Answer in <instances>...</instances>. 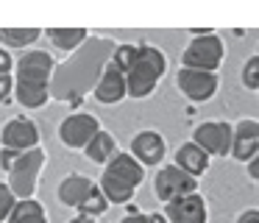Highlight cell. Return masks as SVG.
Returning a JSON list of instances; mask_svg holds the SVG:
<instances>
[{
  "mask_svg": "<svg viewBox=\"0 0 259 223\" xmlns=\"http://www.w3.org/2000/svg\"><path fill=\"white\" fill-rule=\"evenodd\" d=\"M114 48L117 45L109 42V39H87L73 53V59H67L64 64H56L51 78V95H56L59 100H70L92 89L103 64L112 59Z\"/></svg>",
  "mask_w": 259,
  "mask_h": 223,
  "instance_id": "cell-1",
  "label": "cell"
},
{
  "mask_svg": "<svg viewBox=\"0 0 259 223\" xmlns=\"http://www.w3.org/2000/svg\"><path fill=\"white\" fill-rule=\"evenodd\" d=\"M142 178H145V167H142L131 154L117 151V154L103 165V176H101V181H98V190L103 193V198H106L109 204H128V201L134 198L137 187L142 184Z\"/></svg>",
  "mask_w": 259,
  "mask_h": 223,
  "instance_id": "cell-2",
  "label": "cell"
},
{
  "mask_svg": "<svg viewBox=\"0 0 259 223\" xmlns=\"http://www.w3.org/2000/svg\"><path fill=\"white\" fill-rule=\"evenodd\" d=\"M167 72V56L156 45H134V61L125 72V95L148 98Z\"/></svg>",
  "mask_w": 259,
  "mask_h": 223,
  "instance_id": "cell-3",
  "label": "cell"
},
{
  "mask_svg": "<svg viewBox=\"0 0 259 223\" xmlns=\"http://www.w3.org/2000/svg\"><path fill=\"white\" fill-rule=\"evenodd\" d=\"M226 45L214 31H192V42L181 53V67L184 70H198V72H218L223 64Z\"/></svg>",
  "mask_w": 259,
  "mask_h": 223,
  "instance_id": "cell-4",
  "label": "cell"
},
{
  "mask_svg": "<svg viewBox=\"0 0 259 223\" xmlns=\"http://www.w3.org/2000/svg\"><path fill=\"white\" fill-rule=\"evenodd\" d=\"M45 159H48V154L42 148H31V151H25V154H20L17 162L9 167L6 184H9V190L14 193L17 201L34 198L36 184H39V173H42V167H45Z\"/></svg>",
  "mask_w": 259,
  "mask_h": 223,
  "instance_id": "cell-5",
  "label": "cell"
},
{
  "mask_svg": "<svg viewBox=\"0 0 259 223\" xmlns=\"http://www.w3.org/2000/svg\"><path fill=\"white\" fill-rule=\"evenodd\" d=\"M56 70V61L45 50H25L14 61V84H31V87H48Z\"/></svg>",
  "mask_w": 259,
  "mask_h": 223,
  "instance_id": "cell-6",
  "label": "cell"
},
{
  "mask_svg": "<svg viewBox=\"0 0 259 223\" xmlns=\"http://www.w3.org/2000/svg\"><path fill=\"white\" fill-rule=\"evenodd\" d=\"M98 131H101V123H98L95 115H90V112H73L59 126V139L70 151H84Z\"/></svg>",
  "mask_w": 259,
  "mask_h": 223,
  "instance_id": "cell-7",
  "label": "cell"
},
{
  "mask_svg": "<svg viewBox=\"0 0 259 223\" xmlns=\"http://www.w3.org/2000/svg\"><path fill=\"white\" fill-rule=\"evenodd\" d=\"M153 193H156L159 201H176L181 195H190V193H198V178L187 176L184 170H179L176 165H164L159 167L156 178H153Z\"/></svg>",
  "mask_w": 259,
  "mask_h": 223,
  "instance_id": "cell-8",
  "label": "cell"
},
{
  "mask_svg": "<svg viewBox=\"0 0 259 223\" xmlns=\"http://www.w3.org/2000/svg\"><path fill=\"white\" fill-rule=\"evenodd\" d=\"M0 148L9 151H25L39 148V126L31 117H12L6 120V126L0 128Z\"/></svg>",
  "mask_w": 259,
  "mask_h": 223,
  "instance_id": "cell-9",
  "label": "cell"
},
{
  "mask_svg": "<svg viewBox=\"0 0 259 223\" xmlns=\"http://www.w3.org/2000/svg\"><path fill=\"white\" fill-rule=\"evenodd\" d=\"M192 142L203 148L209 156H229L231 151V123L226 120H206L195 126Z\"/></svg>",
  "mask_w": 259,
  "mask_h": 223,
  "instance_id": "cell-10",
  "label": "cell"
},
{
  "mask_svg": "<svg viewBox=\"0 0 259 223\" xmlns=\"http://www.w3.org/2000/svg\"><path fill=\"white\" fill-rule=\"evenodd\" d=\"M164 217L167 223H206L209 220V209H206V198L201 193H190L181 195L176 201L164 204Z\"/></svg>",
  "mask_w": 259,
  "mask_h": 223,
  "instance_id": "cell-11",
  "label": "cell"
},
{
  "mask_svg": "<svg viewBox=\"0 0 259 223\" xmlns=\"http://www.w3.org/2000/svg\"><path fill=\"white\" fill-rule=\"evenodd\" d=\"M128 154L134 156L142 167H159L164 162V156H167V142H164V137L159 131L145 128V131H140L131 139Z\"/></svg>",
  "mask_w": 259,
  "mask_h": 223,
  "instance_id": "cell-12",
  "label": "cell"
},
{
  "mask_svg": "<svg viewBox=\"0 0 259 223\" xmlns=\"http://www.w3.org/2000/svg\"><path fill=\"white\" fill-rule=\"evenodd\" d=\"M92 98L103 106H114V103L128 98V95H125V72H120L112 59L103 64L101 76H98L95 87H92Z\"/></svg>",
  "mask_w": 259,
  "mask_h": 223,
  "instance_id": "cell-13",
  "label": "cell"
},
{
  "mask_svg": "<svg viewBox=\"0 0 259 223\" xmlns=\"http://www.w3.org/2000/svg\"><path fill=\"white\" fill-rule=\"evenodd\" d=\"M176 84H179L184 98H190L192 103H203V100L214 98V92H218V72H198L181 67L179 76H176Z\"/></svg>",
  "mask_w": 259,
  "mask_h": 223,
  "instance_id": "cell-14",
  "label": "cell"
},
{
  "mask_svg": "<svg viewBox=\"0 0 259 223\" xmlns=\"http://www.w3.org/2000/svg\"><path fill=\"white\" fill-rule=\"evenodd\" d=\"M256 151H259V123L256 117H242L237 126H231L229 156H234L237 162H251L256 159Z\"/></svg>",
  "mask_w": 259,
  "mask_h": 223,
  "instance_id": "cell-15",
  "label": "cell"
},
{
  "mask_svg": "<svg viewBox=\"0 0 259 223\" xmlns=\"http://www.w3.org/2000/svg\"><path fill=\"white\" fill-rule=\"evenodd\" d=\"M173 159H176L173 165L179 167V170H184L187 176H192V178L203 176V173L209 170V165H212V156H209L203 148H198L192 139L176 148V156H173Z\"/></svg>",
  "mask_w": 259,
  "mask_h": 223,
  "instance_id": "cell-16",
  "label": "cell"
},
{
  "mask_svg": "<svg viewBox=\"0 0 259 223\" xmlns=\"http://www.w3.org/2000/svg\"><path fill=\"white\" fill-rule=\"evenodd\" d=\"M92 187H95V181H92L90 176H84V173H70V176H64L62 181H59L56 195L64 206L78 209V206L84 204V198L92 193Z\"/></svg>",
  "mask_w": 259,
  "mask_h": 223,
  "instance_id": "cell-17",
  "label": "cell"
},
{
  "mask_svg": "<svg viewBox=\"0 0 259 223\" xmlns=\"http://www.w3.org/2000/svg\"><path fill=\"white\" fill-rule=\"evenodd\" d=\"M45 33H48V39H51V45H56L64 53H75V50L90 39V31H87V28H48Z\"/></svg>",
  "mask_w": 259,
  "mask_h": 223,
  "instance_id": "cell-18",
  "label": "cell"
},
{
  "mask_svg": "<svg viewBox=\"0 0 259 223\" xmlns=\"http://www.w3.org/2000/svg\"><path fill=\"white\" fill-rule=\"evenodd\" d=\"M117 154V145H114V137L109 131H98L95 137H92V142L87 145L84 148V156L90 162H95V165H106L109 159H112V156Z\"/></svg>",
  "mask_w": 259,
  "mask_h": 223,
  "instance_id": "cell-19",
  "label": "cell"
},
{
  "mask_svg": "<svg viewBox=\"0 0 259 223\" xmlns=\"http://www.w3.org/2000/svg\"><path fill=\"white\" fill-rule=\"evenodd\" d=\"M6 223H48V212L39 201L34 198H25V201H17L9 215Z\"/></svg>",
  "mask_w": 259,
  "mask_h": 223,
  "instance_id": "cell-20",
  "label": "cell"
},
{
  "mask_svg": "<svg viewBox=\"0 0 259 223\" xmlns=\"http://www.w3.org/2000/svg\"><path fill=\"white\" fill-rule=\"evenodd\" d=\"M14 100L23 109H42L51 100V89L48 87H31V84H14Z\"/></svg>",
  "mask_w": 259,
  "mask_h": 223,
  "instance_id": "cell-21",
  "label": "cell"
},
{
  "mask_svg": "<svg viewBox=\"0 0 259 223\" xmlns=\"http://www.w3.org/2000/svg\"><path fill=\"white\" fill-rule=\"evenodd\" d=\"M42 36L39 28H0V42L9 48H28Z\"/></svg>",
  "mask_w": 259,
  "mask_h": 223,
  "instance_id": "cell-22",
  "label": "cell"
},
{
  "mask_svg": "<svg viewBox=\"0 0 259 223\" xmlns=\"http://www.w3.org/2000/svg\"><path fill=\"white\" fill-rule=\"evenodd\" d=\"M109 209V201L103 198V193L98 190V184L92 187V193L84 198V204L78 206V215H90V217H101Z\"/></svg>",
  "mask_w": 259,
  "mask_h": 223,
  "instance_id": "cell-23",
  "label": "cell"
},
{
  "mask_svg": "<svg viewBox=\"0 0 259 223\" xmlns=\"http://www.w3.org/2000/svg\"><path fill=\"white\" fill-rule=\"evenodd\" d=\"M242 84L248 89H259V56H251L242 64Z\"/></svg>",
  "mask_w": 259,
  "mask_h": 223,
  "instance_id": "cell-24",
  "label": "cell"
},
{
  "mask_svg": "<svg viewBox=\"0 0 259 223\" xmlns=\"http://www.w3.org/2000/svg\"><path fill=\"white\" fill-rule=\"evenodd\" d=\"M14 204H17V198H14V193L9 190V184L0 181V223L9 220V215H12Z\"/></svg>",
  "mask_w": 259,
  "mask_h": 223,
  "instance_id": "cell-25",
  "label": "cell"
},
{
  "mask_svg": "<svg viewBox=\"0 0 259 223\" xmlns=\"http://www.w3.org/2000/svg\"><path fill=\"white\" fill-rule=\"evenodd\" d=\"M14 95V76H0V103H9Z\"/></svg>",
  "mask_w": 259,
  "mask_h": 223,
  "instance_id": "cell-26",
  "label": "cell"
},
{
  "mask_svg": "<svg viewBox=\"0 0 259 223\" xmlns=\"http://www.w3.org/2000/svg\"><path fill=\"white\" fill-rule=\"evenodd\" d=\"M14 72V59L6 48H0V76H12Z\"/></svg>",
  "mask_w": 259,
  "mask_h": 223,
  "instance_id": "cell-27",
  "label": "cell"
},
{
  "mask_svg": "<svg viewBox=\"0 0 259 223\" xmlns=\"http://www.w3.org/2000/svg\"><path fill=\"white\" fill-rule=\"evenodd\" d=\"M237 223H259V212L251 206V209H245L240 217H237Z\"/></svg>",
  "mask_w": 259,
  "mask_h": 223,
  "instance_id": "cell-28",
  "label": "cell"
},
{
  "mask_svg": "<svg viewBox=\"0 0 259 223\" xmlns=\"http://www.w3.org/2000/svg\"><path fill=\"white\" fill-rule=\"evenodd\" d=\"M120 223H148V215H140V212L137 215H125Z\"/></svg>",
  "mask_w": 259,
  "mask_h": 223,
  "instance_id": "cell-29",
  "label": "cell"
},
{
  "mask_svg": "<svg viewBox=\"0 0 259 223\" xmlns=\"http://www.w3.org/2000/svg\"><path fill=\"white\" fill-rule=\"evenodd\" d=\"M70 223H98V217H90V215H75Z\"/></svg>",
  "mask_w": 259,
  "mask_h": 223,
  "instance_id": "cell-30",
  "label": "cell"
},
{
  "mask_svg": "<svg viewBox=\"0 0 259 223\" xmlns=\"http://www.w3.org/2000/svg\"><path fill=\"white\" fill-rule=\"evenodd\" d=\"M148 223H167V217L159 215V212H151V215H148Z\"/></svg>",
  "mask_w": 259,
  "mask_h": 223,
  "instance_id": "cell-31",
  "label": "cell"
},
{
  "mask_svg": "<svg viewBox=\"0 0 259 223\" xmlns=\"http://www.w3.org/2000/svg\"><path fill=\"white\" fill-rule=\"evenodd\" d=\"M248 170H251V178H256L259 176V162L251 159V162H248Z\"/></svg>",
  "mask_w": 259,
  "mask_h": 223,
  "instance_id": "cell-32",
  "label": "cell"
}]
</instances>
